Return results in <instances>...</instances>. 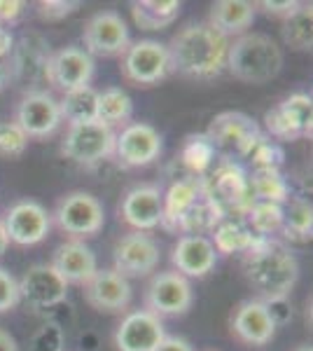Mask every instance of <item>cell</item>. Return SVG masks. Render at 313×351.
<instances>
[{
  "label": "cell",
  "mask_w": 313,
  "mask_h": 351,
  "mask_svg": "<svg viewBox=\"0 0 313 351\" xmlns=\"http://www.w3.org/2000/svg\"><path fill=\"white\" fill-rule=\"evenodd\" d=\"M297 351H313V349H311V347H299Z\"/></svg>",
  "instance_id": "ee69618b"
},
{
  "label": "cell",
  "mask_w": 313,
  "mask_h": 351,
  "mask_svg": "<svg viewBox=\"0 0 313 351\" xmlns=\"http://www.w3.org/2000/svg\"><path fill=\"white\" fill-rule=\"evenodd\" d=\"M159 243L152 239L147 232H129L115 243L112 251V263L115 271L124 279H136V276H147L159 267Z\"/></svg>",
  "instance_id": "ba28073f"
},
{
  "label": "cell",
  "mask_w": 313,
  "mask_h": 351,
  "mask_svg": "<svg viewBox=\"0 0 313 351\" xmlns=\"http://www.w3.org/2000/svg\"><path fill=\"white\" fill-rule=\"evenodd\" d=\"M131 14L140 31H162L180 14L178 0H134Z\"/></svg>",
  "instance_id": "cb8c5ba5"
},
{
  "label": "cell",
  "mask_w": 313,
  "mask_h": 351,
  "mask_svg": "<svg viewBox=\"0 0 313 351\" xmlns=\"http://www.w3.org/2000/svg\"><path fill=\"white\" fill-rule=\"evenodd\" d=\"M171 73L190 77V80H213L227 68L229 38L215 31L208 21L187 24L166 45Z\"/></svg>",
  "instance_id": "6da1fadb"
},
{
  "label": "cell",
  "mask_w": 313,
  "mask_h": 351,
  "mask_svg": "<svg viewBox=\"0 0 313 351\" xmlns=\"http://www.w3.org/2000/svg\"><path fill=\"white\" fill-rule=\"evenodd\" d=\"M61 152L79 167H94L115 152V132L103 122H84L68 127Z\"/></svg>",
  "instance_id": "5b68a950"
},
{
  "label": "cell",
  "mask_w": 313,
  "mask_h": 351,
  "mask_svg": "<svg viewBox=\"0 0 313 351\" xmlns=\"http://www.w3.org/2000/svg\"><path fill=\"white\" fill-rule=\"evenodd\" d=\"M21 12H24V3H0V19L3 21H14Z\"/></svg>",
  "instance_id": "ab89813d"
},
{
  "label": "cell",
  "mask_w": 313,
  "mask_h": 351,
  "mask_svg": "<svg viewBox=\"0 0 313 351\" xmlns=\"http://www.w3.org/2000/svg\"><path fill=\"white\" fill-rule=\"evenodd\" d=\"M131 115H134V101L122 87H108L105 92H99V108H96L99 122L115 132V127H127Z\"/></svg>",
  "instance_id": "484cf974"
},
{
  "label": "cell",
  "mask_w": 313,
  "mask_h": 351,
  "mask_svg": "<svg viewBox=\"0 0 313 351\" xmlns=\"http://www.w3.org/2000/svg\"><path fill=\"white\" fill-rule=\"evenodd\" d=\"M171 73L168 49L159 40L131 43L122 54V77L136 87H152Z\"/></svg>",
  "instance_id": "8992f818"
},
{
  "label": "cell",
  "mask_w": 313,
  "mask_h": 351,
  "mask_svg": "<svg viewBox=\"0 0 313 351\" xmlns=\"http://www.w3.org/2000/svg\"><path fill=\"white\" fill-rule=\"evenodd\" d=\"M52 218L61 232H66L71 239L77 241L96 237L105 225L103 204L96 199L92 192L84 190L68 192V195L61 197Z\"/></svg>",
  "instance_id": "277c9868"
},
{
  "label": "cell",
  "mask_w": 313,
  "mask_h": 351,
  "mask_svg": "<svg viewBox=\"0 0 313 351\" xmlns=\"http://www.w3.org/2000/svg\"><path fill=\"white\" fill-rule=\"evenodd\" d=\"M96 108H99V92H96L92 84L73 89V92H66L59 101L61 122H68V127L94 122Z\"/></svg>",
  "instance_id": "d4e9b609"
},
{
  "label": "cell",
  "mask_w": 313,
  "mask_h": 351,
  "mask_svg": "<svg viewBox=\"0 0 313 351\" xmlns=\"http://www.w3.org/2000/svg\"><path fill=\"white\" fill-rule=\"evenodd\" d=\"M64 332L56 326H42L33 337V351H64Z\"/></svg>",
  "instance_id": "e575fe53"
},
{
  "label": "cell",
  "mask_w": 313,
  "mask_h": 351,
  "mask_svg": "<svg viewBox=\"0 0 313 351\" xmlns=\"http://www.w3.org/2000/svg\"><path fill=\"white\" fill-rule=\"evenodd\" d=\"M266 304V311H269L271 321H274V326L278 328L281 324H288L290 319H292V307H290L288 298H281V300H269Z\"/></svg>",
  "instance_id": "8d00e7d4"
},
{
  "label": "cell",
  "mask_w": 313,
  "mask_h": 351,
  "mask_svg": "<svg viewBox=\"0 0 313 351\" xmlns=\"http://www.w3.org/2000/svg\"><path fill=\"white\" fill-rule=\"evenodd\" d=\"M131 284L115 269H99L84 284V298L96 311L117 314L131 304Z\"/></svg>",
  "instance_id": "d6986e66"
},
{
  "label": "cell",
  "mask_w": 313,
  "mask_h": 351,
  "mask_svg": "<svg viewBox=\"0 0 313 351\" xmlns=\"http://www.w3.org/2000/svg\"><path fill=\"white\" fill-rule=\"evenodd\" d=\"M171 263L178 274L185 279H201L208 271H213L218 263V248L213 241L203 234H185L175 241L173 253H171Z\"/></svg>",
  "instance_id": "ac0fdd59"
},
{
  "label": "cell",
  "mask_w": 313,
  "mask_h": 351,
  "mask_svg": "<svg viewBox=\"0 0 313 351\" xmlns=\"http://www.w3.org/2000/svg\"><path fill=\"white\" fill-rule=\"evenodd\" d=\"M197 195H199V188L195 180H180V183L171 185L168 195L164 197V220H168V218L183 220L185 213L197 204Z\"/></svg>",
  "instance_id": "83f0119b"
},
{
  "label": "cell",
  "mask_w": 313,
  "mask_h": 351,
  "mask_svg": "<svg viewBox=\"0 0 313 351\" xmlns=\"http://www.w3.org/2000/svg\"><path fill=\"white\" fill-rule=\"evenodd\" d=\"M195 302L190 279L178 274L175 269L159 271L150 279L145 291V309L155 316H183Z\"/></svg>",
  "instance_id": "52a82bcc"
},
{
  "label": "cell",
  "mask_w": 313,
  "mask_h": 351,
  "mask_svg": "<svg viewBox=\"0 0 313 351\" xmlns=\"http://www.w3.org/2000/svg\"><path fill=\"white\" fill-rule=\"evenodd\" d=\"M253 192L258 202H271L278 204L286 199V183H283L281 173L274 167H262L258 173L253 176Z\"/></svg>",
  "instance_id": "f1b7e54d"
},
{
  "label": "cell",
  "mask_w": 313,
  "mask_h": 351,
  "mask_svg": "<svg viewBox=\"0 0 313 351\" xmlns=\"http://www.w3.org/2000/svg\"><path fill=\"white\" fill-rule=\"evenodd\" d=\"M283 40L288 47L299 52H311L313 47V8L311 3H301L295 14L283 21Z\"/></svg>",
  "instance_id": "4316f807"
},
{
  "label": "cell",
  "mask_w": 313,
  "mask_h": 351,
  "mask_svg": "<svg viewBox=\"0 0 313 351\" xmlns=\"http://www.w3.org/2000/svg\"><path fill=\"white\" fill-rule=\"evenodd\" d=\"M266 129L283 141H295L301 136L311 138L313 127V101L309 94H292L266 112Z\"/></svg>",
  "instance_id": "4fadbf2b"
},
{
  "label": "cell",
  "mask_w": 313,
  "mask_h": 351,
  "mask_svg": "<svg viewBox=\"0 0 313 351\" xmlns=\"http://www.w3.org/2000/svg\"><path fill=\"white\" fill-rule=\"evenodd\" d=\"M155 351H195L192 349V344L187 342V339H180V337H164L162 344L155 349Z\"/></svg>",
  "instance_id": "f35d334b"
},
{
  "label": "cell",
  "mask_w": 313,
  "mask_h": 351,
  "mask_svg": "<svg viewBox=\"0 0 313 351\" xmlns=\"http://www.w3.org/2000/svg\"><path fill=\"white\" fill-rule=\"evenodd\" d=\"M28 148V136L14 122H0V157L19 160Z\"/></svg>",
  "instance_id": "d6a6232c"
},
{
  "label": "cell",
  "mask_w": 313,
  "mask_h": 351,
  "mask_svg": "<svg viewBox=\"0 0 313 351\" xmlns=\"http://www.w3.org/2000/svg\"><path fill=\"white\" fill-rule=\"evenodd\" d=\"M14 124L21 129L28 141L47 138L61 127L59 101L47 92H31L19 101L14 112Z\"/></svg>",
  "instance_id": "7c38bea8"
},
{
  "label": "cell",
  "mask_w": 313,
  "mask_h": 351,
  "mask_svg": "<svg viewBox=\"0 0 313 351\" xmlns=\"http://www.w3.org/2000/svg\"><path fill=\"white\" fill-rule=\"evenodd\" d=\"M119 218L134 232H150L164 220V195L157 185H136L119 204Z\"/></svg>",
  "instance_id": "2e32d148"
},
{
  "label": "cell",
  "mask_w": 313,
  "mask_h": 351,
  "mask_svg": "<svg viewBox=\"0 0 313 351\" xmlns=\"http://www.w3.org/2000/svg\"><path fill=\"white\" fill-rule=\"evenodd\" d=\"M283 49L271 36L264 33H243L229 43L227 71L241 82L264 84L281 73Z\"/></svg>",
  "instance_id": "3957f363"
},
{
  "label": "cell",
  "mask_w": 313,
  "mask_h": 351,
  "mask_svg": "<svg viewBox=\"0 0 313 351\" xmlns=\"http://www.w3.org/2000/svg\"><path fill=\"white\" fill-rule=\"evenodd\" d=\"M311 204L299 199L292 204L288 216H283V230L292 239H311V228H313V216H311Z\"/></svg>",
  "instance_id": "f546056e"
},
{
  "label": "cell",
  "mask_w": 313,
  "mask_h": 351,
  "mask_svg": "<svg viewBox=\"0 0 313 351\" xmlns=\"http://www.w3.org/2000/svg\"><path fill=\"white\" fill-rule=\"evenodd\" d=\"M213 246L218 248V253L220 251H225V253H229V251H250V248L255 246V241L243 228H238V225H234V223H225V225H220L218 232H215Z\"/></svg>",
  "instance_id": "4dcf8cb0"
},
{
  "label": "cell",
  "mask_w": 313,
  "mask_h": 351,
  "mask_svg": "<svg viewBox=\"0 0 313 351\" xmlns=\"http://www.w3.org/2000/svg\"><path fill=\"white\" fill-rule=\"evenodd\" d=\"M0 351H19V344L8 330H0Z\"/></svg>",
  "instance_id": "60d3db41"
},
{
  "label": "cell",
  "mask_w": 313,
  "mask_h": 351,
  "mask_svg": "<svg viewBox=\"0 0 313 351\" xmlns=\"http://www.w3.org/2000/svg\"><path fill=\"white\" fill-rule=\"evenodd\" d=\"M10 45H12V38H10L5 31H0V56L10 52Z\"/></svg>",
  "instance_id": "b9f144b4"
},
{
  "label": "cell",
  "mask_w": 313,
  "mask_h": 351,
  "mask_svg": "<svg viewBox=\"0 0 313 351\" xmlns=\"http://www.w3.org/2000/svg\"><path fill=\"white\" fill-rule=\"evenodd\" d=\"M84 52L89 56H117L124 54L131 45L129 38V26L122 19V14L105 10V12L94 14L92 19L84 24Z\"/></svg>",
  "instance_id": "30bf717a"
},
{
  "label": "cell",
  "mask_w": 313,
  "mask_h": 351,
  "mask_svg": "<svg viewBox=\"0 0 313 351\" xmlns=\"http://www.w3.org/2000/svg\"><path fill=\"white\" fill-rule=\"evenodd\" d=\"M40 16H45V19H64L66 14L75 12V8H79V3H54V0H49V3H40Z\"/></svg>",
  "instance_id": "74e56055"
},
{
  "label": "cell",
  "mask_w": 313,
  "mask_h": 351,
  "mask_svg": "<svg viewBox=\"0 0 313 351\" xmlns=\"http://www.w3.org/2000/svg\"><path fill=\"white\" fill-rule=\"evenodd\" d=\"M283 208L281 204L271 202H258L250 211V220H253V228L262 232V234H271L278 228H283Z\"/></svg>",
  "instance_id": "1f68e13d"
},
{
  "label": "cell",
  "mask_w": 313,
  "mask_h": 351,
  "mask_svg": "<svg viewBox=\"0 0 313 351\" xmlns=\"http://www.w3.org/2000/svg\"><path fill=\"white\" fill-rule=\"evenodd\" d=\"M49 265H52L56 269V274H59L68 286L71 284L84 286L96 271H99V263H96L94 251L84 241H77V239H68L61 243V246H56Z\"/></svg>",
  "instance_id": "44dd1931"
},
{
  "label": "cell",
  "mask_w": 313,
  "mask_h": 351,
  "mask_svg": "<svg viewBox=\"0 0 313 351\" xmlns=\"http://www.w3.org/2000/svg\"><path fill=\"white\" fill-rule=\"evenodd\" d=\"M243 271L262 302H269L290 295L299 279V263L286 243L260 241L248 251Z\"/></svg>",
  "instance_id": "7a4b0ae2"
},
{
  "label": "cell",
  "mask_w": 313,
  "mask_h": 351,
  "mask_svg": "<svg viewBox=\"0 0 313 351\" xmlns=\"http://www.w3.org/2000/svg\"><path fill=\"white\" fill-rule=\"evenodd\" d=\"M255 3L248 0H220L210 8L208 24L225 38L243 36L255 21Z\"/></svg>",
  "instance_id": "7402d4cb"
},
{
  "label": "cell",
  "mask_w": 313,
  "mask_h": 351,
  "mask_svg": "<svg viewBox=\"0 0 313 351\" xmlns=\"http://www.w3.org/2000/svg\"><path fill=\"white\" fill-rule=\"evenodd\" d=\"M8 246H10V239H8V232H5L3 228V223H0V258L5 256V251H8Z\"/></svg>",
  "instance_id": "7bdbcfd3"
},
{
  "label": "cell",
  "mask_w": 313,
  "mask_h": 351,
  "mask_svg": "<svg viewBox=\"0 0 313 351\" xmlns=\"http://www.w3.org/2000/svg\"><path fill=\"white\" fill-rule=\"evenodd\" d=\"M231 332L250 347H264L271 342L276 326L262 300H246L231 314Z\"/></svg>",
  "instance_id": "ffe728a7"
},
{
  "label": "cell",
  "mask_w": 313,
  "mask_h": 351,
  "mask_svg": "<svg viewBox=\"0 0 313 351\" xmlns=\"http://www.w3.org/2000/svg\"><path fill=\"white\" fill-rule=\"evenodd\" d=\"M19 298L33 309H49L66 302L68 284L52 265H33L19 279Z\"/></svg>",
  "instance_id": "9a60e30c"
},
{
  "label": "cell",
  "mask_w": 313,
  "mask_h": 351,
  "mask_svg": "<svg viewBox=\"0 0 313 351\" xmlns=\"http://www.w3.org/2000/svg\"><path fill=\"white\" fill-rule=\"evenodd\" d=\"M299 5L297 0H262V3H255V8H260L264 14H269V16H278V19H283L286 21L290 14H295L299 10Z\"/></svg>",
  "instance_id": "d590c367"
},
{
  "label": "cell",
  "mask_w": 313,
  "mask_h": 351,
  "mask_svg": "<svg viewBox=\"0 0 313 351\" xmlns=\"http://www.w3.org/2000/svg\"><path fill=\"white\" fill-rule=\"evenodd\" d=\"M47 77L64 94L87 87L94 77V59L79 47H64L47 61Z\"/></svg>",
  "instance_id": "e0dca14e"
},
{
  "label": "cell",
  "mask_w": 313,
  "mask_h": 351,
  "mask_svg": "<svg viewBox=\"0 0 313 351\" xmlns=\"http://www.w3.org/2000/svg\"><path fill=\"white\" fill-rule=\"evenodd\" d=\"M258 129L241 112H222L213 120L208 129V138L218 145H238L241 150H246L250 143H255Z\"/></svg>",
  "instance_id": "603a6c76"
},
{
  "label": "cell",
  "mask_w": 313,
  "mask_h": 351,
  "mask_svg": "<svg viewBox=\"0 0 313 351\" xmlns=\"http://www.w3.org/2000/svg\"><path fill=\"white\" fill-rule=\"evenodd\" d=\"M19 302V281L14 279V274H10L5 267H0V314L14 309Z\"/></svg>",
  "instance_id": "836d02e7"
},
{
  "label": "cell",
  "mask_w": 313,
  "mask_h": 351,
  "mask_svg": "<svg viewBox=\"0 0 313 351\" xmlns=\"http://www.w3.org/2000/svg\"><path fill=\"white\" fill-rule=\"evenodd\" d=\"M0 223L8 232L10 243H16V246H36L47 239L49 230H52V216L45 211L42 204L33 199L12 204Z\"/></svg>",
  "instance_id": "9c48e42d"
},
{
  "label": "cell",
  "mask_w": 313,
  "mask_h": 351,
  "mask_svg": "<svg viewBox=\"0 0 313 351\" xmlns=\"http://www.w3.org/2000/svg\"><path fill=\"white\" fill-rule=\"evenodd\" d=\"M164 337H166V330H164L162 319L147 309H136L119 321L115 330V347L117 351H155Z\"/></svg>",
  "instance_id": "5bb4252c"
},
{
  "label": "cell",
  "mask_w": 313,
  "mask_h": 351,
  "mask_svg": "<svg viewBox=\"0 0 313 351\" xmlns=\"http://www.w3.org/2000/svg\"><path fill=\"white\" fill-rule=\"evenodd\" d=\"M122 167H147L162 155V136L152 124L129 122L115 134V152Z\"/></svg>",
  "instance_id": "8fae6325"
}]
</instances>
